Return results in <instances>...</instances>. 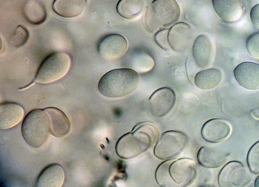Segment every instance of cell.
<instances>
[{"label":"cell","mask_w":259,"mask_h":187,"mask_svg":"<svg viewBox=\"0 0 259 187\" xmlns=\"http://www.w3.org/2000/svg\"><path fill=\"white\" fill-rule=\"evenodd\" d=\"M22 13L30 24L38 25L47 19V12L44 5L38 0H27L22 7Z\"/></svg>","instance_id":"21"},{"label":"cell","mask_w":259,"mask_h":187,"mask_svg":"<svg viewBox=\"0 0 259 187\" xmlns=\"http://www.w3.org/2000/svg\"><path fill=\"white\" fill-rule=\"evenodd\" d=\"M70 65L71 58L68 54L52 53L41 63L33 82L48 83L58 80L66 74Z\"/></svg>","instance_id":"6"},{"label":"cell","mask_w":259,"mask_h":187,"mask_svg":"<svg viewBox=\"0 0 259 187\" xmlns=\"http://www.w3.org/2000/svg\"><path fill=\"white\" fill-rule=\"evenodd\" d=\"M24 115V110L19 104L6 102L0 105V129L10 128L18 124Z\"/></svg>","instance_id":"19"},{"label":"cell","mask_w":259,"mask_h":187,"mask_svg":"<svg viewBox=\"0 0 259 187\" xmlns=\"http://www.w3.org/2000/svg\"><path fill=\"white\" fill-rule=\"evenodd\" d=\"M222 78V73L219 69H208L198 72L195 76L194 82L199 88L208 90L218 86Z\"/></svg>","instance_id":"22"},{"label":"cell","mask_w":259,"mask_h":187,"mask_svg":"<svg viewBox=\"0 0 259 187\" xmlns=\"http://www.w3.org/2000/svg\"><path fill=\"white\" fill-rule=\"evenodd\" d=\"M197 167L191 159L184 158L161 163L155 172V179L160 186H187L195 180Z\"/></svg>","instance_id":"2"},{"label":"cell","mask_w":259,"mask_h":187,"mask_svg":"<svg viewBox=\"0 0 259 187\" xmlns=\"http://www.w3.org/2000/svg\"><path fill=\"white\" fill-rule=\"evenodd\" d=\"M87 0H54L53 11L64 18H73L80 15L84 10Z\"/></svg>","instance_id":"20"},{"label":"cell","mask_w":259,"mask_h":187,"mask_svg":"<svg viewBox=\"0 0 259 187\" xmlns=\"http://www.w3.org/2000/svg\"><path fill=\"white\" fill-rule=\"evenodd\" d=\"M64 181V172L62 166L58 164H52L39 173L34 185L37 187H60Z\"/></svg>","instance_id":"18"},{"label":"cell","mask_w":259,"mask_h":187,"mask_svg":"<svg viewBox=\"0 0 259 187\" xmlns=\"http://www.w3.org/2000/svg\"><path fill=\"white\" fill-rule=\"evenodd\" d=\"M247 162L248 168L252 173H259V141L255 143L249 149Z\"/></svg>","instance_id":"26"},{"label":"cell","mask_w":259,"mask_h":187,"mask_svg":"<svg viewBox=\"0 0 259 187\" xmlns=\"http://www.w3.org/2000/svg\"><path fill=\"white\" fill-rule=\"evenodd\" d=\"M249 168L240 162L233 161L226 164L218 176V184L221 187H242L252 179Z\"/></svg>","instance_id":"8"},{"label":"cell","mask_w":259,"mask_h":187,"mask_svg":"<svg viewBox=\"0 0 259 187\" xmlns=\"http://www.w3.org/2000/svg\"><path fill=\"white\" fill-rule=\"evenodd\" d=\"M251 113L252 115L256 119H259V106L253 108Z\"/></svg>","instance_id":"30"},{"label":"cell","mask_w":259,"mask_h":187,"mask_svg":"<svg viewBox=\"0 0 259 187\" xmlns=\"http://www.w3.org/2000/svg\"><path fill=\"white\" fill-rule=\"evenodd\" d=\"M246 47L250 56L259 59V32L254 33L247 38Z\"/></svg>","instance_id":"27"},{"label":"cell","mask_w":259,"mask_h":187,"mask_svg":"<svg viewBox=\"0 0 259 187\" xmlns=\"http://www.w3.org/2000/svg\"><path fill=\"white\" fill-rule=\"evenodd\" d=\"M188 141V136L182 132L175 130L164 132L154 147V154L159 159L170 160L182 152Z\"/></svg>","instance_id":"7"},{"label":"cell","mask_w":259,"mask_h":187,"mask_svg":"<svg viewBox=\"0 0 259 187\" xmlns=\"http://www.w3.org/2000/svg\"><path fill=\"white\" fill-rule=\"evenodd\" d=\"M192 37L191 27L184 22L177 23L168 30V44L170 48L175 52L185 51L189 46Z\"/></svg>","instance_id":"12"},{"label":"cell","mask_w":259,"mask_h":187,"mask_svg":"<svg viewBox=\"0 0 259 187\" xmlns=\"http://www.w3.org/2000/svg\"><path fill=\"white\" fill-rule=\"evenodd\" d=\"M214 54L213 44L206 35H200L195 40L192 55L197 66L204 68L212 62Z\"/></svg>","instance_id":"15"},{"label":"cell","mask_w":259,"mask_h":187,"mask_svg":"<svg viewBox=\"0 0 259 187\" xmlns=\"http://www.w3.org/2000/svg\"><path fill=\"white\" fill-rule=\"evenodd\" d=\"M180 15V8L175 0H154L146 11L145 24L153 32L174 24Z\"/></svg>","instance_id":"4"},{"label":"cell","mask_w":259,"mask_h":187,"mask_svg":"<svg viewBox=\"0 0 259 187\" xmlns=\"http://www.w3.org/2000/svg\"><path fill=\"white\" fill-rule=\"evenodd\" d=\"M250 20L253 25L259 29V4L255 5L251 10Z\"/></svg>","instance_id":"29"},{"label":"cell","mask_w":259,"mask_h":187,"mask_svg":"<svg viewBox=\"0 0 259 187\" xmlns=\"http://www.w3.org/2000/svg\"><path fill=\"white\" fill-rule=\"evenodd\" d=\"M22 136L30 146L38 148L48 140L50 132V121L44 109H34L25 116L21 126Z\"/></svg>","instance_id":"5"},{"label":"cell","mask_w":259,"mask_h":187,"mask_svg":"<svg viewBox=\"0 0 259 187\" xmlns=\"http://www.w3.org/2000/svg\"><path fill=\"white\" fill-rule=\"evenodd\" d=\"M213 9L218 16L227 21L238 19L243 12L241 0H212Z\"/></svg>","instance_id":"17"},{"label":"cell","mask_w":259,"mask_h":187,"mask_svg":"<svg viewBox=\"0 0 259 187\" xmlns=\"http://www.w3.org/2000/svg\"><path fill=\"white\" fill-rule=\"evenodd\" d=\"M254 186L255 187H259V175L257 177L255 180Z\"/></svg>","instance_id":"31"},{"label":"cell","mask_w":259,"mask_h":187,"mask_svg":"<svg viewBox=\"0 0 259 187\" xmlns=\"http://www.w3.org/2000/svg\"><path fill=\"white\" fill-rule=\"evenodd\" d=\"M140 79L139 75L133 69H114L101 77L98 83V89L106 97H121L134 91L138 86Z\"/></svg>","instance_id":"3"},{"label":"cell","mask_w":259,"mask_h":187,"mask_svg":"<svg viewBox=\"0 0 259 187\" xmlns=\"http://www.w3.org/2000/svg\"><path fill=\"white\" fill-rule=\"evenodd\" d=\"M176 102L174 90L169 87H162L155 90L149 98L152 114L156 117H162L169 112Z\"/></svg>","instance_id":"10"},{"label":"cell","mask_w":259,"mask_h":187,"mask_svg":"<svg viewBox=\"0 0 259 187\" xmlns=\"http://www.w3.org/2000/svg\"><path fill=\"white\" fill-rule=\"evenodd\" d=\"M229 155V152L220 146H206L199 149L197 160L203 167L215 168L224 164Z\"/></svg>","instance_id":"14"},{"label":"cell","mask_w":259,"mask_h":187,"mask_svg":"<svg viewBox=\"0 0 259 187\" xmlns=\"http://www.w3.org/2000/svg\"><path fill=\"white\" fill-rule=\"evenodd\" d=\"M231 132L230 124L221 118L212 119L207 121L201 129V135L203 139L211 143L223 142L230 135Z\"/></svg>","instance_id":"13"},{"label":"cell","mask_w":259,"mask_h":187,"mask_svg":"<svg viewBox=\"0 0 259 187\" xmlns=\"http://www.w3.org/2000/svg\"><path fill=\"white\" fill-rule=\"evenodd\" d=\"M127 49L126 39L119 34H110L104 36L98 45L100 55L108 60L121 58L126 53Z\"/></svg>","instance_id":"9"},{"label":"cell","mask_w":259,"mask_h":187,"mask_svg":"<svg viewBox=\"0 0 259 187\" xmlns=\"http://www.w3.org/2000/svg\"><path fill=\"white\" fill-rule=\"evenodd\" d=\"M131 64L136 71L144 72L149 71L153 67L154 61L150 55L141 52L137 53L133 57Z\"/></svg>","instance_id":"24"},{"label":"cell","mask_w":259,"mask_h":187,"mask_svg":"<svg viewBox=\"0 0 259 187\" xmlns=\"http://www.w3.org/2000/svg\"><path fill=\"white\" fill-rule=\"evenodd\" d=\"M144 6V0H119L116 6V10L122 18L131 19L142 12Z\"/></svg>","instance_id":"23"},{"label":"cell","mask_w":259,"mask_h":187,"mask_svg":"<svg viewBox=\"0 0 259 187\" xmlns=\"http://www.w3.org/2000/svg\"><path fill=\"white\" fill-rule=\"evenodd\" d=\"M159 136L157 126L149 122L136 125L131 132L122 135L115 146L117 155L122 159L134 158L147 151Z\"/></svg>","instance_id":"1"},{"label":"cell","mask_w":259,"mask_h":187,"mask_svg":"<svg viewBox=\"0 0 259 187\" xmlns=\"http://www.w3.org/2000/svg\"><path fill=\"white\" fill-rule=\"evenodd\" d=\"M168 29L160 30L154 36L156 43L164 50H168L170 48L168 41Z\"/></svg>","instance_id":"28"},{"label":"cell","mask_w":259,"mask_h":187,"mask_svg":"<svg viewBox=\"0 0 259 187\" xmlns=\"http://www.w3.org/2000/svg\"><path fill=\"white\" fill-rule=\"evenodd\" d=\"M237 82L249 90L259 89V64L250 62L238 65L234 71Z\"/></svg>","instance_id":"11"},{"label":"cell","mask_w":259,"mask_h":187,"mask_svg":"<svg viewBox=\"0 0 259 187\" xmlns=\"http://www.w3.org/2000/svg\"><path fill=\"white\" fill-rule=\"evenodd\" d=\"M50 121V132L58 138L67 136L70 133L71 125L66 114L61 110L55 107H48L44 109Z\"/></svg>","instance_id":"16"},{"label":"cell","mask_w":259,"mask_h":187,"mask_svg":"<svg viewBox=\"0 0 259 187\" xmlns=\"http://www.w3.org/2000/svg\"><path fill=\"white\" fill-rule=\"evenodd\" d=\"M29 38V32L26 28L18 25L10 37V44L15 48L24 45Z\"/></svg>","instance_id":"25"}]
</instances>
